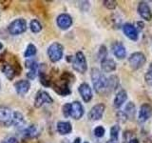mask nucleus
<instances>
[{
	"instance_id": "nucleus-37",
	"label": "nucleus",
	"mask_w": 152,
	"mask_h": 143,
	"mask_svg": "<svg viewBox=\"0 0 152 143\" xmlns=\"http://www.w3.org/2000/svg\"><path fill=\"white\" fill-rule=\"evenodd\" d=\"M127 143H139V140L137 138H131V139L127 141Z\"/></svg>"
},
{
	"instance_id": "nucleus-1",
	"label": "nucleus",
	"mask_w": 152,
	"mask_h": 143,
	"mask_svg": "<svg viewBox=\"0 0 152 143\" xmlns=\"http://www.w3.org/2000/svg\"><path fill=\"white\" fill-rule=\"evenodd\" d=\"M90 75H91V80L95 92L100 94H106L107 88V78L104 75V74L99 69L93 68Z\"/></svg>"
},
{
	"instance_id": "nucleus-12",
	"label": "nucleus",
	"mask_w": 152,
	"mask_h": 143,
	"mask_svg": "<svg viewBox=\"0 0 152 143\" xmlns=\"http://www.w3.org/2000/svg\"><path fill=\"white\" fill-rule=\"evenodd\" d=\"M138 13H139L140 16L142 19H145V21H150L152 19L151 10L146 2L142 1L139 3V5H138Z\"/></svg>"
},
{
	"instance_id": "nucleus-14",
	"label": "nucleus",
	"mask_w": 152,
	"mask_h": 143,
	"mask_svg": "<svg viewBox=\"0 0 152 143\" xmlns=\"http://www.w3.org/2000/svg\"><path fill=\"white\" fill-rule=\"evenodd\" d=\"M111 49H112L113 55H115L118 59H124L126 56V47L124 46V44L121 42H118V41L114 42L111 46Z\"/></svg>"
},
{
	"instance_id": "nucleus-7",
	"label": "nucleus",
	"mask_w": 152,
	"mask_h": 143,
	"mask_svg": "<svg viewBox=\"0 0 152 143\" xmlns=\"http://www.w3.org/2000/svg\"><path fill=\"white\" fill-rule=\"evenodd\" d=\"M104 110H106V106H104V104H103V103L96 104L89 111L88 119H89V120H92V121L100 120V119H101L102 116H103Z\"/></svg>"
},
{
	"instance_id": "nucleus-19",
	"label": "nucleus",
	"mask_w": 152,
	"mask_h": 143,
	"mask_svg": "<svg viewBox=\"0 0 152 143\" xmlns=\"http://www.w3.org/2000/svg\"><path fill=\"white\" fill-rule=\"evenodd\" d=\"M127 99V94L125 90H121L118 92L115 95V98L113 100V106L115 108H120L122 105L126 101Z\"/></svg>"
},
{
	"instance_id": "nucleus-29",
	"label": "nucleus",
	"mask_w": 152,
	"mask_h": 143,
	"mask_svg": "<svg viewBox=\"0 0 152 143\" xmlns=\"http://www.w3.org/2000/svg\"><path fill=\"white\" fill-rule=\"evenodd\" d=\"M119 133H120V127H119V125L112 126L111 129H110V137H111V139L118 140Z\"/></svg>"
},
{
	"instance_id": "nucleus-27",
	"label": "nucleus",
	"mask_w": 152,
	"mask_h": 143,
	"mask_svg": "<svg viewBox=\"0 0 152 143\" xmlns=\"http://www.w3.org/2000/svg\"><path fill=\"white\" fill-rule=\"evenodd\" d=\"M56 92L58 93L59 94H61V95H68V94H70V90H69V83H66V82H65L64 84H62L61 86H59L58 87V89L56 90Z\"/></svg>"
},
{
	"instance_id": "nucleus-5",
	"label": "nucleus",
	"mask_w": 152,
	"mask_h": 143,
	"mask_svg": "<svg viewBox=\"0 0 152 143\" xmlns=\"http://www.w3.org/2000/svg\"><path fill=\"white\" fill-rule=\"evenodd\" d=\"M146 62V56L141 52H136L129 56L128 58V63L130 67L134 70L141 69Z\"/></svg>"
},
{
	"instance_id": "nucleus-25",
	"label": "nucleus",
	"mask_w": 152,
	"mask_h": 143,
	"mask_svg": "<svg viewBox=\"0 0 152 143\" xmlns=\"http://www.w3.org/2000/svg\"><path fill=\"white\" fill-rule=\"evenodd\" d=\"M24 135L26 137H34L37 135V127L35 125H31L24 130Z\"/></svg>"
},
{
	"instance_id": "nucleus-2",
	"label": "nucleus",
	"mask_w": 152,
	"mask_h": 143,
	"mask_svg": "<svg viewBox=\"0 0 152 143\" xmlns=\"http://www.w3.org/2000/svg\"><path fill=\"white\" fill-rule=\"evenodd\" d=\"M64 48L60 43L54 42L48 48V55H49L51 62H58L62 57H63Z\"/></svg>"
},
{
	"instance_id": "nucleus-11",
	"label": "nucleus",
	"mask_w": 152,
	"mask_h": 143,
	"mask_svg": "<svg viewBox=\"0 0 152 143\" xmlns=\"http://www.w3.org/2000/svg\"><path fill=\"white\" fill-rule=\"evenodd\" d=\"M84 107L79 101H74L70 104V111H69V116L73 119L78 120L84 116Z\"/></svg>"
},
{
	"instance_id": "nucleus-9",
	"label": "nucleus",
	"mask_w": 152,
	"mask_h": 143,
	"mask_svg": "<svg viewBox=\"0 0 152 143\" xmlns=\"http://www.w3.org/2000/svg\"><path fill=\"white\" fill-rule=\"evenodd\" d=\"M123 32L127 38L132 41H137L139 39V32L134 25L130 23H126L123 26Z\"/></svg>"
},
{
	"instance_id": "nucleus-21",
	"label": "nucleus",
	"mask_w": 152,
	"mask_h": 143,
	"mask_svg": "<svg viewBox=\"0 0 152 143\" xmlns=\"http://www.w3.org/2000/svg\"><path fill=\"white\" fill-rule=\"evenodd\" d=\"M2 72L4 73V74L6 75V77L9 80H12L14 78V76H15V74H16V71L14 70V68H13L12 65H10L8 63L3 65V67H2Z\"/></svg>"
},
{
	"instance_id": "nucleus-23",
	"label": "nucleus",
	"mask_w": 152,
	"mask_h": 143,
	"mask_svg": "<svg viewBox=\"0 0 152 143\" xmlns=\"http://www.w3.org/2000/svg\"><path fill=\"white\" fill-rule=\"evenodd\" d=\"M25 120H24V116L21 113L19 112H13V118H12V125L15 127H21L24 125Z\"/></svg>"
},
{
	"instance_id": "nucleus-17",
	"label": "nucleus",
	"mask_w": 152,
	"mask_h": 143,
	"mask_svg": "<svg viewBox=\"0 0 152 143\" xmlns=\"http://www.w3.org/2000/svg\"><path fill=\"white\" fill-rule=\"evenodd\" d=\"M26 67L30 69L28 73L27 74L28 78L31 79V80L34 79L36 74H37V72H38V64L36 63V61H34V60L26 61Z\"/></svg>"
},
{
	"instance_id": "nucleus-8",
	"label": "nucleus",
	"mask_w": 152,
	"mask_h": 143,
	"mask_svg": "<svg viewBox=\"0 0 152 143\" xmlns=\"http://www.w3.org/2000/svg\"><path fill=\"white\" fill-rule=\"evenodd\" d=\"M152 116V106L148 103H144L141 105L139 114H138V120L141 123L147 121Z\"/></svg>"
},
{
	"instance_id": "nucleus-39",
	"label": "nucleus",
	"mask_w": 152,
	"mask_h": 143,
	"mask_svg": "<svg viewBox=\"0 0 152 143\" xmlns=\"http://www.w3.org/2000/svg\"><path fill=\"white\" fill-rule=\"evenodd\" d=\"M81 142V139H80V138H76V139L73 141V143H80Z\"/></svg>"
},
{
	"instance_id": "nucleus-15",
	"label": "nucleus",
	"mask_w": 152,
	"mask_h": 143,
	"mask_svg": "<svg viewBox=\"0 0 152 143\" xmlns=\"http://www.w3.org/2000/svg\"><path fill=\"white\" fill-rule=\"evenodd\" d=\"M79 94H81L85 102H89L92 98V91L88 83H82L78 88Z\"/></svg>"
},
{
	"instance_id": "nucleus-33",
	"label": "nucleus",
	"mask_w": 152,
	"mask_h": 143,
	"mask_svg": "<svg viewBox=\"0 0 152 143\" xmlns=\"http://www.w3.org/2000/svg\"><path fill=\"white\" fill-rule=\"evenodd\" d=\"M107 48L104 46H101L100 47V50H99V52H98V57L101 61L104 58H107Z\"/></svg>"
},
{
	"instance_id": "nucleus-24",
	"label": "nucleus",
	"mask_w": 152,
	"mask_h": 143,
	"mask_svg": "<svg viewBox=\"0 0 152 143\" xmlns=\"http://www.w3.org/2000/svg\"><path fill=\"white\" fill-rule=\"evenodd\" d=\"M125 114H126L127 119H133L135 118V114H136V107L133 102H129L125 109Z\"/></svg>"
},
{
	"instance_id": "nucleus-35",
	"label": "nucleus",
	"mask_w": 152,
	"mask_h": 143,
	"mask_svg": "<svg viewBox=\"0 0 152 143\" xmlns=\"http://www.w3.org/2000/svg\"><path fill=\"white\" fill-rule=\"evenodd\" d=\"M63 114L65 117H68L69 116V111H70V104L69 103H66L63 106Z\"/></svg>"
},
{
	"instance_id": "nucleus-6",
	"label": "nucleus",
	"mask_w": 152,
	"mask_h": 143,
	"mask_svg": "<svg viewBox=\"0 0 152 143\" xmlns=\"http://www.w3.org/2000/svg\"><path fill=\"white\" fill-rule=\"evenodd\" d=\"M13 112L7 106H0V124L3 126L12 125Z\"/></svg>"
},
{
	"instance_id": "nucleus-32",
	"label": "nucleus",
	"mask_w": 152,
	"mask_h": 143,
	"mask_svg": "<svg viewBox=\"0 0 152 143\" xmlns=\"http://www.w3.org/2000/svg\"><path fill=\"white\" fill-rule=\"evenodd\" d=\"M104 6L107 8L108 10H114L117 7V2L114 1V0H106L104 1Z\"/></svg>"
},
{
	"instance_id": "nucleus-4",
	"label": "nucleus",
	"mask_w": 152,
	"mask_h": 143,
	"mask_svg": "<svg viewBox=\"0 0 152 143\" xmlns=\"http://www.w3.org/2000/svg\"><path fill=\"white\" fill-rule=\"evenodd\" d=\"M9 32L12 35H21L27 30V22L25 19L18 18L12 21L8 27Z\"/></svg>"
},
{
	"instance_id": "nucleus-20",
	"label": "nucleus",
	"mask_w": 152,
	"mask_h": 143,
	"mask_svg": "<svg viewBox=\"0 0 152 143\" xmlns=\"http://www.w3.org/2000/svg\"><path fill=\"white\" fill-rule=\"evenodd\" d=\"M71 130H72L71 124L68 121H60L57 123V131L62 136L68 135L71 132Z\"/></svg>"
},
{
	"instance_id": "nucleus-3",
	"label": "nucleus",
	"mask_w": 152,
	"mask_h": 143,
	"mask_svg": "<svg viewBox=\"0 0 152 143\" xmlns=\"http://www.w3.org/2000/svg\"><path fill=\"white\" fill-rule=\"evenodd\" d=\"M72 67L76 72H78L80 74H84L88 70L87 59H86V56L82 52H76L72 60Z\"/></svg>"
},
{
	"instance_id": "nucleus-34",
	"label": "nucleus",
	"mask_w": 152,
	"mask_h": 143,
	"mask_svg": "<svg viewBox=\"0 0 152 143\" xmlns=\"http://www.w3.org/2000/svg\"><path fill=\"white\" fill-rule=\"evenodd\" d=\"M117 118H118V121H120L122 123L126 122L127 120V116L126 114H125V112H122V111H119L117 113Z\"/></svg>"
},
{
	"instance_id": "nucleus-26",
	"label": "nucleus",
	"mask_w": 152,
	"mask_h": 143,
	"mask_svg": "<svg viewBox=\"0 0 152 143\" xmlns=\"http://www.w3.org/2000/svg\"><path fill=\"white\" fill-rule=\"evenodd\" d=\"M30 28H31V31L34 33H37L41 32L42 30V25L40 24V22L36 20V19H33V20L31 21V24H30Z\"/></svg>"
},
{
	"instance_id": "nucleus-38",
	"label": "nucleus",
	"mask_w": 152,
	"mask_h": 143,
	"mask_svg": "<svg viewBox=\"0 0 152 143\" xmlns=\"http://www.w3.org/2000/svg\"><path fill=\"white\" fill-rule=\"evenodd\" d=\"M107 143H119L118 140H114V139H110V140H108Z\"/></svg>"
},
{
	"instance_id": "nucleus-36",
	"label": "nucleus",
	"mask_w": 152,
	"mask_h": 143,
	"mask_svg": "<svg viewBox=\"0 0 152 143\" xmlns=\"http://www.w3.org/2000/svg\"><path fill=\"white\" fill-rule=\"evenodd\" d=\"M1 143H18V141L15 137H9L6 140H3Z\"/></svg>"
},
{
	"instance_id": "nucleus-10",
	"label": "nucleus",
	"mask_w": 152,
	"mask_h": 143,
	"mask_svg": "<svg viewBox=\"0 0 152 143\" xmlns=\"http://www.w3.org/2000/svg\"><path fill=\"white\" fill-rule=\"evenodd\" d=\"M53 99L51 98L50 95L45 91H39L36 94V97L34 99V106L36 108H40L43 104L45 103H52Z\"/></svg>"
},
{
	"instance_id": "nucleus-28",
	"label": "nucleus",
	"mask_w": 152,
	"mask_h": 143,
	"mask_svg": "<svg viewBox=\"0 0 152 143\" xmlns=\"http://www.w3.org/2000/svg\"><path fill=\"white\" fill-rule=\"evenodd\" d=\"M36 52H37L36 47L33 45V44H28V47H27V50L25 52V57L33 56V55H36Z\"/></svg>"
},
{
	"instance_id": "nucleus-30",
	"label": "nucleus",
	"mask_w": 152,
	"mask_h": 143,
	"mask_svg": "<svg viewBox=\"0 0 152 143\" xmlns=\"http://www.w3.org/2000/svg\"><path fill=\"white\" fill-rule=\"evenodd\" d=\"M145 79L146 81V83L152 87V63L150 64L149 70L147 71V73L145 74Z\"/></svg>"
},
{
	"instance_id": "nucleus-41",
	"label": "nucleus",
	"mask_w": 152,
	"mask_h": 143,
	"mask_svg": "<svg viewBox=\"0 0 152 143\" xmlns=\"http://www.w3.org/2000/svg\"><path fill=\"white\" fill-rule=\"evenodd\" d=\"M84 143H88V141H85Z\"/></svg>"
},
{
	"instance_id": "nucleus-22",
	"label": "nucleus",
	"mask_w": 152,
	"mask_h": 143,
	"mask_svg": "<svg viewBox=\"0 0 152 143\" xmlns=\"http://www.w3.org/2000/svg\"><path fill=\"white\" fill-rule=\"evenodd\" d=\"M119 85V78L116 75H111L110 77L107 78V93H110L112 91L116 90Z\"/></svg>"
},
{
	"instance_id": "nucleus-13",
	"label": "nucleus",
	"mask_w": 152,
	"mask_h": 143,
	"mask_svg": "<svg viewBox=\"0 0 152 143\" xmlns=\"http://www.w3.org/2000/svg\"><path fill=\"white\" fill-rule=\"evenodd\" d=\"M57 25L62 30H68L72 25V18L68 13H62L57 17Z\"/></svg>"
},
{
	"instance_id": "nucleus-31",
	"label": "nucleus",
	"mask_w": 152,
	"mask_h": 143,
	"mask_svg": "<svg viewBox=\"0 0 152 143\" xmlns=\"http://www.w3.org/2000/svg\"><path fill=\"white\" fill-rule=\"evenodd\" d=\"M104 133H106V130L103 126H98L94 129V135L96 137H103L104 136Z\"/></svg>"
},
{
	"instance_id": "nucleus-40",
	"label": "nucleus",
	"mask_w": 152,
	"mask_h": 143,
	"mask_svg": "<svg viewBox=\"0 0 152 143\" xmlns=\"http://www.w3.org/2000/svg\"><path fill=\"white\" fill-rule=\"evenodd\" d=\"M2 48H3V44H2V43H1V42H0V51H1V50H2Z\"/></svg>"
},
{
	"instance_id": "nucleus-16",
	"label": "nucleus",
	"mask_w": 152,
	"mask_h": 143,
	"mask_svg": "<svg viewBox=\"0 0 152 143\" xmlns=\"http://www.w3.org/2000/svg\"><path fill=\"white\" fill-rule=\"evenodd\" d=\"M14 88H15L18 94L24 95L28 92V90H30L31 83L28 80H19L14 84Z\"/></svg>"
},
{
	"instance_id": "nucleus-18",
	"label": "nucleus",
	"mask_w": 152,
	"mask_h": 143,
	"mask_svg": "<svg viewBox=\"0 0 152 143\" xmlns=\"http://www.w3.org/2000/svg\"><path fill=\"white\" fill-rule=\"evenodd\" d=\"M101 68L104 73H111L116 70V62L110 58H104L101 61Z\"/></svg>"
}]
</instances>
